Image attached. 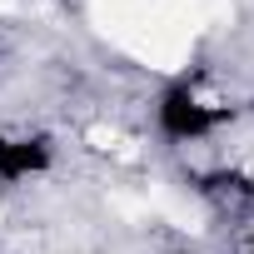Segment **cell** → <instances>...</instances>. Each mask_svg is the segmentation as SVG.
Returning a JSON list of instances; mask_svg holds the SVG:
<instances>
[{"label":"cell","instance_id":"cell-3","mask_svg":"<svg viewBox=\"0 0 254 254\" xmlns=\"http://www.w3.org/2000/svg\"><path fill=\"white\" fill-rule=\"evenodd\" d=\"M170 254H194V249H170Z\"/></svg>","mask_w":254,"mask_h":254},{"label":"cell","instance_id":"cell-1","mask_svg":"<svg viewBox=\"0 0 254 254\" xmlns=\"http://www.w3.org/2000/svg\"><path fill=\"white\" fill-rule=\"evenodd\" d=\"M214 125H219V110H209V105L194 95L190 80H180V85L165 90V100H160V130H165L170 140H199V135L214 130Z\"/></svg>","mask_w":254,"mask_h":254},{"label":"cell","instance_id":"cell-2","mask_svg":"<svg viewBox=\"0 0 254 254\" xmlns=\"http://www.w3.org/2000/svg\"><path fill=\"white\" fill-rule=\"evenodd\" d=\"M50 165L45 140H0V180H25Z\"/></svg>","mask_w":254,"mask_h":254}]
</instances>
